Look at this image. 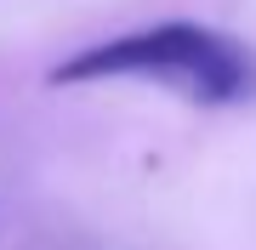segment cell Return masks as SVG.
Segmentation results:
<instances>
[{"mask_svg":"<svg viewBox=\"0 0 256 250\" xmlns=\"http://www.w3.org/2000/svg\"><path fill=\"white\" fill-rule=\"evenodd\" d=\"M97 80H165L194 102L234 108V102H256V51L210 23H154L97 40L52 68V85Z\"/></svg>","mask_w":256,"mask_h":250,"instance_id":"6da1fadb","label":"cell"}]
</instances>
